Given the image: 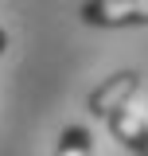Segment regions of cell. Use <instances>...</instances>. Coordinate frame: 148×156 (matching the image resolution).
Returning <instances> with one entry per match:
<instances>
[{"mask_svg": "<svg viewBox=\"0 0 148 156\" xmlns=\"http://www.w3.org/2000/svg\"><path fill=\"white\" fill-rule=\"evenodd\" d=\"M82 20L93 27H129L148 23V0H86Z\"/></svg>", "mask_w": 148, "mask_h": 156, "instance_id": "6da1fadb", "label": "cell"}, {"mask_svg": "<svg viewBox=\"0 0 148 156\" xmlns=\"http://www.w3.org/2000/svg\"><path fill=\"white\" fill-rule=\"evenodd\" d=\"M136 86H140V74H136V70H121V74L105 78V82L90 94V113L109 117V113H117V109H125L129 98L136 94Z\"/></svg>", "mask_w": 148, "mask_h": 156, "instance_id": "7a4b0ae2", "label": "cell"}, {"mask_svg": "<svg viewBox=\"0 0 148 156\" xmlns=\"http://www.w3.org/2000/svg\"><path fill=\"white\" fill-rule=\"evenodd\" d=\"M109 133L117 136L125 148H132L136 156H148V121L136 117L129 105L117 109V113H109Z\"/></svg>", "mask_w": 148, "mask_h": 156, "instance_id": "3957f363", "label": "cell"}, {"mask_svg": "<svg viewBox=\"0 0 148 156\" xmlns=\"http://www.w3.org/2000/svg\"><path fill=\"white\" fill-rule=\"evenodd\" d=\"M55 156H90V133H86L82 125H70V129L62 133V140H58Z\"/></svg>", "mask_w": 148, "mask_h": 156, "instance_id": "277c9868", "label": "cell"}, {"mask_svg": "<svg viewBox=\"0 0 148 156\" xmlns=\"http://www.w3.org/2000/svg\"><path fill=\"white\" fill-rule=\"evenodd\" d=\"M0 51H4V31H0Z\"/></svg>", "mask_w": 148, "mask_h": 156, "instance_id": "5b68a950", "label": "cell"}]
</instances>
